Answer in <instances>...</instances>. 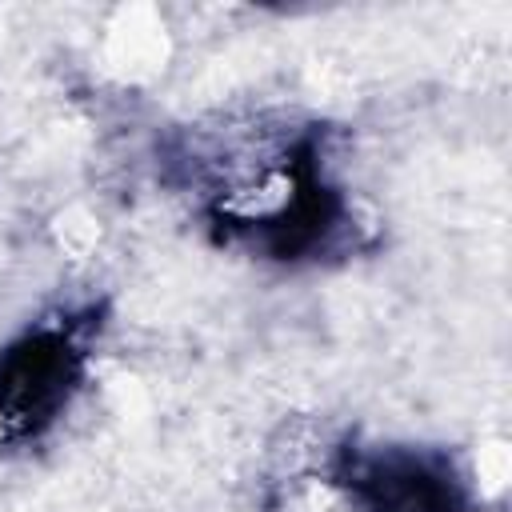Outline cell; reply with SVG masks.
<instances>
[{
  "label": "cell",
  "mask_w": 512,
  "mask_h": 512,
  "mask_svg": "<svg viewBox=\"0 0 512 512\" xmlns=\"http://www.w3.org/2000/svg\"><path fill=\"white\" fill-rule=\"evenodd\" d=\"M88 344L76 316H48L0 348V444L44 436L84 384Z\"/></svg>",
  "instance_id": "cell-1"
},
{
  "label": "cell",
  "mask_w": 512,
  "mask_h": 512,
  "mask_svg": "<svg viewBox=\"0 0 512 512\" xmlns=\"http://www.w3.org/2000/svg\"><path fill=\"white\" fill-rule=\"evenodd\" d=\"M340 484L360 512H468L456 468L424 448L352 452L340 464Z\"/></svg>",
  "instance_id": "cell-2"
}]
</instances>
